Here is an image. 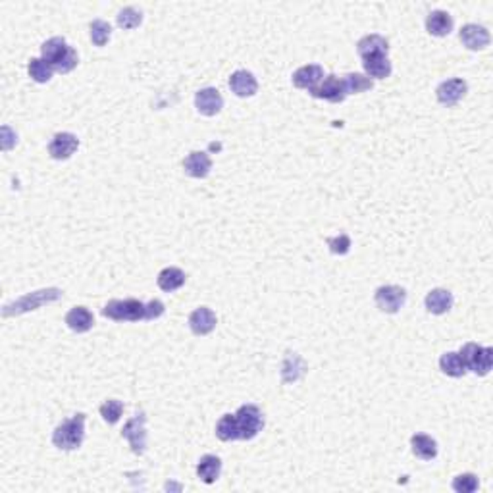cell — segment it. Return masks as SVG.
<instances>
[{"label":"cell","mask_w":493,"mask_h":493,"mask_svg":"<svg viewBox=\"0 0 493 493\" xmlns=\"http://www.w3.org/2000/svg\"><path fill=\"white\" fill-rule=\"evenodd\" d=\"M41 56H43V60L53 66L54 72L58 73H70L80 62L77 53L62 37H53V39L45 41L41 46Z\"/></svg>","instance_id":"1"},{"label":"cell","mask_w":493,"mask_h":493,"mask_svg":"<svg viewBox=\"0 0 493 493\" xmlns=\"http://www.w3.org/2000/svg\"><path fill=\"white\" fill-rule=\"evenodd\" d=\"M85 440V414H73L72 418L64 420L53 431L54 447L62 451H75Z\"/></svg>","instance_id":"2"},{"label":"cell","mask_w":493,"mask_h":493,"mask_svg":"<svg viewBox=\"0 0 493 493\" xmlns=\"http://www.w3.org/2000/svg\"><path fill=\"white\" fill-rule=\"evenodd\" d=\"M60 297H62V291L56 289V287H48V289L33 291V293H27V295L16 299L14 303H8V305L2 308V316H4V318H10V316H16V314L37 310L39 306L54 303V301H58Z\"/></svg>","instance_id":"3"},{"label":"cell","mask_w":493,"mask_h":493,"mask_svg":"<svg viewBox=\"0 0 493 493\" xmlns=\"http://www.w3.org/2000/svg\"><path fill=\"white\" fill-rule=\"evenodd\" d=\"M102 314L114 320V322H141L147 320V305L137 299H126V301H108L102 308Z\"/></svg>","instance_id":"4"},{"label":"cell","mask_w":493,"mask_h":493,"mask_svg":"<svg viewBox=\"0 0 493 493\" xmlns=\"http://www.w3.org/2000/svg\"><path fill=\"white\" fill-rule=\"evenodd\" d=\"M237 440H252L264 428V418L257 404H243L234 414Z\"/></svg>","instance_id":"5"},{"label":"cell","mask_w":493,"mask_h":493,"mask_svg":"<svg viewBox=\"0 0 493 493\" xmlns=\"http://www.w3.org/2000/svg\"><path fill=\"white\" fill-rule=\"evenodd\" d=\"M461 359L465 360L467 370H472L476 376H485L490 374L493 364V349L492 347H482L478 343H467L463 349L458 351Z\"/></svg>","instance_id":"6"},{"label":"cell","mask_w":493,"mask_h":493,"mask_svg":"<svg viewBox=\"0 0 493 493\" xmlns=\"http://www.w3.org/2000/svg\"><path fill=\"white\" fill-rule=\"evenodd\" d=\"M145 422H147L145 413H137L131 420L126 422V426H124V430H122V438H126L135 455H143L145 449H147Z\"/></svg>","instance_id":"7"},{"label":"cell","mask_w":493,"mask_h":493,"mask_svg":"<svg viewBox=\"0 0 493 493\" xmlns=\"http://www.w3.org/2000/svg\"><path fill=\"white\" fill-rule=\"evenodd\" d=\"M374 301H376L380 310H384L387 314H395L403 308L404 301H407V291L399 286H382L376 289Z\"/></svg>","instance_id":"8"},{"label":"cell","mask_w":493,"mask_h":493,"mask_svg":"<svg viewBox=\"0 0 493 493\" xmlns=\"http://www.w3.org/2000/svg\"><path fill=\"white\" fill-rule=\"evenodd\" d=\"M310 95H313L314 99H322L328 100V102H343L345 97H347V91H345L343 77L328 75L314 89H310Z\"/></svg>","instance_id":"9"},{"label":"cell","mask_w":493,"mask_h":493,"mask_svg":"<svg viewBox=\"0 0 493 493\" xmlns=\"http://www.w3.org/2000/svg\"><path fill=\"white\" fill-rule=\"evenodd\" d=\"M80 147V139L73 133L62 131L53 137V141L48 143V154L54 160H68Z\"/></svg>","instance_id":"10"},{"label":"cell","mask_w":493,"mask_h":493,"mask_svg":"<svg viewBox=\"0 0 493 493\" xmlns=\"http://www.w3.org/2000/svg\"><path fill=\"white\" fill-rule=\"evenodd\" d=\"M467 81L455 77V80H447L440 83V87L436 89V95H438V100L443 106H455V104H458V100L467 95Z\"/></svg>","instance_id":"11"},{"label":"cell","mask_w":493,"mask_h":493,"mask_svg":"<svg viewBox=\"0 0 493 493\" xmlns=\"http://www.w3.org/2000/svg\"><path fill=\"white\" fill-rule=\"evenodd\" d=\"M461 43L467 46L468 50H484L485 46L490 45L492 37L490 31L484 26H478V24H467L461 29Z\"/></svg>","instance_id":"12"},{"label":"cell","mask_w":493,"mask_h":493,"mask_svg":"<svg viewBox=\"0 0 493 493\" xmlns=\"http://www.w3.org/2000/svg\"><path fill=\"white\" fill-rule=\"evenodd\" d=\"M195 106L203 116H216L224 108V99H222L220 91L214 87H207L195 95Z\"/></svg>","instance_id":"13"},{"label":"cell","mask_w":493,"mask_h":493,"mask_svg":"<svg viewBox=\"0 0 493 493\" xmlns=\"http://www.w3.org/2000/svg\"><path fill=\"white\" fill-rule=\"evenodd\" d=\"M230 89L234 91L237 97L247 99V97L257 95V91H259V81H257V77H254L251 72H247V70H237V72L232 73V77H230Z\"/></svg>","instance_id":"14"},{"label":"cell","mask_w":493,"mask_h":493,"mask_svg":"<svg viewBox=\"0 0 493 493\" xmlns=\"http://www.w3.org/2000/svg\"><path fill=\"white\" fill-rule=\"evenodd\" d=\"M189 328L195 335H208L216 328V314L208 306H198L189 316Z\"/></svg>","instance_id":"15"},{"label":"cell","mask_w":493,"mask_h":493,"mask_svg":"<svg viewBox=\"0 0 493 493\" xmlns=\"http://www.w3.org/2000/svg\"><path fill=\"white\" fill-rule=\"evenodd\" d=\"M324 77V70L322 66L318 64H308V66H303L299 68L295 73H293V83L295 87L299 89H314Z\"/></svg>","instance_id":"16"},{"label":"cell","mask_w":493,"mask_h":493,"mask_svg":"<svg viewBox=\"0 0 493 493\" xmlns=\"http://www.w3.org/2000/svg\"><path fill=\"white\" fill-rule=\"evenodd\" d=\"M66 324L72 332L85 333L93 328L95 318H93V313L87 306H73L72 310L66 314Z\"/></svg>","instance_id":"17"},{"label":"cell","mask_w":493,"mask_h":493,"mask_svg":"<svg viewBox=\"0 0 493 493\" xmlns=\"http://www.w3.org/2000/svg\"><path fill=\"white\" fill-rule=\"evenodd\" d=\"M362 68L368 73V77L374 80H386L391 75V62L387 60V54H372L362 58Z\"/></svg>","instance_id":"18"},{"label":"cell","mask_w":493,"mask_h":493,"mask_svg":"<svg viewBox=\"0 0 493 493\" xmlns=\"http://www.w3.org/2000/svg\"><path fill=\"white\" fill-rule=\"evenodd\" d=\"M183 168H185V174H187V176L201 180V178H207L208 176V171L212 168V160H210V156H208L207 153L195 151V153H191L187 158L183 160Z\"/></svg>","instance_id":"19"},{"label":"cell","mask_w":493,"mask_h":493,"mask_svg":"<svg viewBox=\"0 0 493 493\" xmlns=\"http://www.w3.org/2000/svg\"><path fill=\"white\" fill-rule=\"evenodd\" d=\"M453 293L447 289H431L426 295V308L431 314H445L453 308Z\"/></svg>","instance_id":"20"},{"label":"cell","mask_w":493,"mask_h":493,"mask_svg":"<svg viewBox=\"0 0 493 493\" xmlns=\"http://www.w3.org/2000/svg\"><path fill=\"white\" fill-rule=\"evenodd\" d=\"M426 29L434 37H445L453 31V18L443 10H434L426 18Z\"/></svg>","instance_id":"21"},{"label":"cell","mask_w":493,"mask_h":493,"mask_svg":"<svg viewBox=\"0 0 493 493\" xmlns=\"http://www.w3.org/2000/svg\"><path fill=\"white\" fill-rule=\"evenodd\" d=\"M220 472H222V461L216 457V455H205V457L198 461L197 476L201 482L214 484L216 480L220 478Z\"/></svg>","instance_id":"22"},{"label":"cell","mask_w":493,"mask_h":493,"mask_svg":"<svg viewBox=\"0 0 493 493\" xmlns=\"http://www.w3.org/2000/svg\"><path fill=\"white\" fill-rule=\"evenodd\" d=\"M411 447L413 453L422 461H434L438 457V443L434 438L426 436V434H416L411 438Z\"/></svg>","instance_id":"23"},{"label":"cell","mask_w":493,"mask_h":493,"mask_svg":"<svg viewBox=\"0 0 493 493\" xmlns=\"http://www.w3.org/2000/svg\"><path fill=\"white\" fill-rule=\"evenodd\" d=\"M357 50H359L360 58H366V56H372V54H387L389 43H387L386 37L374 33V35L362 37L357 43Z\"/></svg>","instance_id":"24"},{"label":"cell","mask_w":493,"mask_h":493,"mask_svg":"<svg viewBox=\"0 0 493 493\" xmlns=\"http://www.w3.org/2000/svg\"><path fill=\"white\" fill-rule=\"evenodd\" d=\"M305 370H306L305 360L301 359L299 355L287 353L286 360H283V366H281V376H283V382H286V384L297 382L299 378L305 374Z\"/></svg>","instance_id":"25"},{"label":"cell","mask_w":493,"mask_h":493,"mask_svg":"<svg viewBox=\"0 0 493 493\" xmlns=\"http://www.w3.org/2000/svg\"><path fill=\"white\" fill-rule=\"evenodd\" d=\"M440 368L443 374H447L451 378H463L468 372L467 364H465V360L461 359L458 353H445V355H441Z\"/></svg>","instance_id":"26"},{"label":"cell","mask_w":493,"mask_h":493,"mask_svg":"<svg viewBox=\"0 0 493 493\" xmlns=\"http://www.w3.org/2000/svg\"><path fill=\"white\" fill-rule=\"evenodd\" d=\"M183 283H185V274L180 268L170 266V268H164L158 274V287H160L162 291H166V293H171V291L180 289Z\"/></svg>","instance_id":"27"},{"label":"cell","mask_w":493,"mask_h":493,"mask_svg":"<svg viewBox=\"0 0 493 493\" xmlns=\"http://www.w3.org/2000/svg\"><path fill=\"white\" fill-rule=\"evenodd\" d=\"M27 72H29V77L37 83H46L53 80L54 68L43 58H31L27 64Z\"/></svg>","instance_id":"28"},{"label":"cell","mask_w":493,"mask_h":493,"mask_svg":"<svg viewBox=\"0 0 493 493\" xmlns=\"http://www.w3.org/2000/svg\"><path fill=\"white\" fill-rule=\"evenodd\" d=\"M343 83H345L347 95L362 93V91H368L374 87V81L366 77V75H362V73H347V75H343Z\"/></svg>","instance_id":"29"},{"label":"cell","mask_w":493,"mask_h":493,"mask_svg":"<svg viewBox=\"0 0 493 493\" xmlns=\"http://www.w3.org/2000/svg\"><path fill=\"white\" fill-rule=\"evenodd\" d=\"M112 35V27L104 19H95L91 24V41L97 46H104L110 41Z\"/></svg>","instance_id":"30"},{"label":"cell","mask_w":493,"mask_h":493,"mask_svg":"<svg viewBox=\"0 0 493 493\" xmlns=\"http://www.w3.org/2000/svg\"><path fill=\"white\" fill-rule=\"evenodd\" d=\"M216 436H218V440H222V441L237 440L234 414H224V416L220 418V422L216 424Z\"/></svg>","instance_id":"31"},{"label":"cell","mask_w":493,"mask_h":493,"mask_svg":"<svg viewBox=\"0 0 493 493\" xmlns=\"http://www.w3.org/2000/svg\"><path fill=\"white\" fill-rule=\"evenodd\" d=\"M118 26L124 27V29H135V27L141 26V21H143V14L139 12V10L135 8H124L118 12Z\"/></svg>","instance_id":"32"},{"label":"cell","mask_w":493,"mask_h":493,"mask_svg":"<svg viewBox=\"0 0 493 493\" xmlns=\"http://www.w3.org/2000/svg\"><path fill=\"white\" fill-rule=\"evenodd\" d=\"M122 413H124V403L118 401V399H110V401L102 403V407H100V416L108 424H116L122 418Z\"/></svg>","instance_id":"33"},{"label":"cell","mask_w":493,"mask_h":493,"mask_svg":"<svg viewBox=\"0 0 493 493\" xmlns=\"http://www.w3.org/2000/svg\"><path fill=\"white\" fill-rule=\"evenodd\" d=\"M480 487V482L474 474H458L455 480H453V490L457 493H472Z\"/></svg>","instance_id":"34"},{"label":"cell","mask_w":493,"mask_h":493,"mask_svg":"<svg viewBox=\"0 0 493 493\" xmlns=\"http://www.w3.org/2000/svg\"><path fill=\"white\" fill-rule=\"evenodd\" d=\"M326 243H328V247H330V251H332L333 254H347V252L351 251L349 235L341 234L337 235V237H330Z\"/></svg>","instance_id":"35"},{"label":"cell","mask_w":493,"mask_h":493,"mask_svg":"<svg viewBox=\"0 0 493 493\" xmlns=\"http://www.w3.org/2000/svg\"><path fill=\"white\" fill-rule=\"evenodd\" d=\"M164 314V303L158 299H153L151 303H147V320H156Z\"/></svg>","instance_id":"36"},{"label":"cell","mask_w":493,"mask_h":493,"mask_svg":"<svg viewBox=\"0 0 493 493\" xmlns=\"http://www.w3.org/2000/svg\"><path fill=\"white\" fill-rule=\"evenodd\" d=\"M10 133H12V129H10V127H2V135H4L2 149H4V151H8L10 147H12V143H14V141H10Z\"/></svg>","instance_id":"37"}]
</instances>
